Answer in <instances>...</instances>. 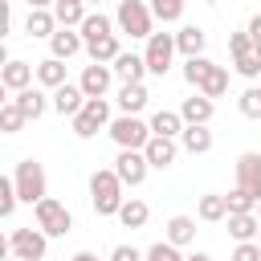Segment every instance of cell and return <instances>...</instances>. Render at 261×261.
Wrapping results in <instances>:
<instances>
[{
  "label": "cell",
  "mask_w": 261,
  "mask_h": 261,
  "mask_svg": "<svg viewBox=\"0 0 261 261\" xmlns=\"http://www.w3.org/2000/svg\"><path fill=\"white\" fill-rule=\"evenodd\" d=\"M90 204H94L98 216H118L126 196H122V179L114 175V167H98L90 175Z\"/></svg>",
  "instance_id": "obj_1"
},
{
  "label": "cell",
  "mask_w": 261,
  "mask_h": 261,
  "mask_svg": "<svg viewBox=\"0 0 261 261\" xmlns=\"http://www.w3.org/2000/svg\"><path fill=\"white\" fill-rule=\"evenodd\" d=\"M12 179H16V196H20L24 204H33V208L49 196V175H45V167H41L37 159H20V163L12 167Z\"/></svg>",
  "instance_id": "obj_2"
},
{
  "label": "cell",
  "mask_w": 261,
  "mask_h": 261,
  "mask_svg": "<svg viewBox=\"0 0 261 261\" xmlns=\"http://www.w3.org/2000/svg\"><path fill=\"white\" fill-rule=\"evenodd\" d=\"M114 24H118V33L147 41V37L155 33V12H151V4H143V0H118Z\"/></svg>",
  "instance_id": "obj_3"
},
{
  "label": "cell",
  "mask_w": 261,
  "mask_h": 261,
  "mask_svg": "<svg viewBox=\"0 0 261 261\" xmlns=\"http://www.w3.org/2000/svg\"><path fill=\"white\" fill-rule=\"evenodd\" d=\"M106 135L114 139L118 151H143V147L151 143V122H143L139 114H118V118L106 126Z\"/></svg>",
  "instance_id": "obj_4"
},
{
  "label": "cell",
  "mask_w": 261,
  "mask_h": 261,
  "mask_svg": "<svg viewBox=\"0 0 261 261\" xmlns=\"http://www.w3.org/2000/svg\"><path fill=\"white\" fill-rule=\"evenodd\" d=\"M110 122H114V114H110V102H106V98H86L82 114L69 118V126H73L77 139H94V135H98L102 126H110Z\"/></svg>",
  "instance_id": "obj_5"
},
{
  "label": "cell",
  "mask_w": 261,
  "mask_h": 261,
  "mask_svg": "<svg viewBox=\"0 0 261 261\" xmlns=\"http://www.w3.org/2000/svg\"><path fill=\"white\" fill-rule=\"evenodd\" d=\"M175 53H179V49H175V33H151V37H147V45H143L147 73L167 77V69H171V57H175Z\"/></svg>",
  "instance_id": "obj_6"
},
{
  "label": "cell",
  "mask_w": 261,
  "mask_h": 261,
  "mask_svg": "<svg viewBox=\"0 0 261 261\" xmlns=\"http://www.w3.org/2000/svg\"><path fill=\"white\" fill-rule=\"evenodd\" d=\"M33 216H37V228H41L45 237H65V232L73 228L69 208H65L61 200H53V196H45V200L33 208Z\"/></svg>",
  "instance_id": "obj_7"
},
{
  "label": "cell",
  "mask_w": 261,
  "mask_h": 261,
  "mask_svg": "<svg viewBox=\"0 0 261 261\" xmlns=\"http://www.w3.org/2000/svg\"><path fill=\"white\" fill-rule=\"evenodd\" d=\"M8 249H12V257H20V261H45V253H49V237L41 232V228H12L8 232Z\"/></svg>",
  "instance_id": "obj_8"
},
{
  "label": "cell",
  "mask_w": 261,
  "mask_h": 261,
  "mask_svg": "<svg viewBox=\"0 0 261 261\" xmlns=\"http://www.w3.org/2000/svg\"><path fill=\"white\" fill-rule=\"evenodd\" d=\"M147 171H151V163L143 151H118L114 155V175L122 179V188H139L147 179Z\"/></svg>",
  "instance_id": "obj_9"
},
{
  "label": "cell",
  "mask_w": 261,
  "mask_h": 261,
  "mask_svg": "<svg viewBox=\"0 0 261 261\" xmlns=\"http://www.w3.org/2000/svg\"><path fill=\"white\" fill-rule=\"evenodd\" d=\"M77 86H82V94H86V98H106V94H110V86H114V69H110V65L90 61V65L82 69Z\"/></svg>",
  "instance_id": "obj_10"
},
{
  "label": "cell",
  "mask_w": 261,
  "mask_h": 261,
  "mask_svg": "<svg viewBox=\"0 0 261 261\" xmlns=\"http://www.w3.org/2000/svg\"><path fill=\"white\" fill-rule=\"evenodd\" d=\"M237 188H245V192L261 204V155H257V151L237 155Z\"/></svg>",
  "instance_id": "obj_11"
},
{
  "label": "cell",
  "mask_w": 261,
  "mask_h": 261,
  "mask_svg": "<svg viewBox=\"0 0 261 261\" xmlns=\"http://www.w3.org/2000/svg\"><path fill=\"white\" fill-rule=\"evenodd\" d=\"M86 49V37L77 33V29H57L53 37H49V57H57V61H69V57H77Z\"/></svg>",
  "instance_id": "obj_12"
},
{
  "label": "cell",
  "mask_w": 261,
  "mask_h": 261,
  "mask_svg": "<svg viewBox=\"0 0 261 261\" xmlns=\"http://www.w3.org/2000/svg\"><path fill=\"white\" fill-rule=\"evenodd\" d=\"M143 155H147V163L155 171H167L175 163V155H179V143L175 139H163V135H151V143L143 147Z\"/></svg>",
  "instance_id": "obj_13"
},
{
  "label": "cell",
  "mask_w": 261,
  "mask_h": 261,
  "mask_svg": "<svg viewBox=\"0 0 261 261\" xmlns=\"http://www.w3.org/2000/svg\"><path fill=\"white\" fill-rule=\"evenodd\" d=\"M33 77H37V65H29V61H4V69H0V82H4V90H12V94H20V90H29L33 86Z\"/></svg>",
  "instance_id": "obj_14"
},
{
  "label": "cell",
  "mask_w": 261,
  "mask_h": 261,
  "mask_svg": "<svg viewBox=\"0 0 261 261\" xmlns=\"http://www.w3.org/2000/svg\"><path fill=\"white\" fill-rule=\"evenodd\" d=\"M82 106H86V94H82V86H77V82H65V86H57V90H53V110H57L61 118L82 114Z\"/></svg>",
  "instance_id": "obj_15"
},
{
  "label": "cell",
  "mask_w": 261,
  "mask_h": 261,
  "mask_svg": "<svg viewBox=\"0 0 261 261\" xmlns=\"http://www.w3.org/2000/svg\"><path fill=\"white\" fill-rule=\"evenodd\" d=\"M12 102L24 110V118L29 122H37L49 106H53V94H45V90H37V86H29V90H20V94H12Z\"/></svg>",
  "instance_id": "obj_16"
},
{
  "label": "cell",
  "mask_w": 261,
  "mask_h": 261,
  "mask_svg": "<svg viewBox=\"0 0 261 261\" xmlns=\"http://www.w3.org/2000/svg\"><path fill=\"white\" fill-rule=\"evenodd\" d=\"M212 110H216V106H212V98H204L200 90H196L192 98H184V102H179V114H184V122H188V126H208V122H212Z\"/></svg>",
  "instance_id": "obj_17"
},
{
  "label": "cell",
  "mask_w": 261,
  "mask_h": 261,
  "mask_svg": "<svg viewBox=\"0 0 261 261\" xmlns=\"http://www.w3.org/2000/svg\"><path fill=\"white\" fill-rule=\"evenodd\" d=\"M196 232H200V228H196V216H184V212L163 224V241H171L175 249H188V245L196 241Z\"/></svg>",
  "instance_id": "obj_18"
},
{
  "label": "cell",
  "mask_w": 261,
  "mask_h": 261,
  "mask_svg": "<svg viewBox=\"0 0 261 261\" xmlns=\"http://www.w3.org/2000/svg\"><path fill=\"white\" fill-rule=\"evenodd\" d=\"M61 24H57V16H53V8H29V16H24V33L29 37H53Z\"/></svg>",
  "instance_id": "obj_19"
},
{
  "label": "cell",
  "mask_w": 261,
  "mask_h": 261,
  "mask_svg": "<svg viewBox=\"0 0 261 261\" xmlns=\"http://www.w3.org/2000/svg\"><path fill=\"white\" fill-rule=\"evenodd\" d=\"M204 45H208V33H204L200 24H184V29L175 33V49H179L184 57H204Z\"/></svg>",
  "instance_id": "obj_20"
},
{
  "label": "cell",
  "mask_w": 261,
  "mask_h": 261,
  "mask_svg": "<svg viewBox=\"0 0 261 261\" xmlns=\"http://www.w3.org/2000/svg\"><path fill=\"white\" fill-rule=\"evenodd\" d=\"M147 102H151V94H147L143 82H122V86H118V110H122V114H139Z\"/></svg>",
  "instance_id": "obj_21"
},
{
  "label": "cell",
  "mask_w": 261,
  "mask_h": 261,
  "mask_svg": "<svg viewBox=\"0 0 261 261\" xmlns=\"http://www.w3.org/2000/svg\"><path fill=\"white\" fill-rule=\"evenodd\" d=\"M114 69V77H122V82H143L147 77V61H143V53H118V61L110 65Z\"/></svg>",
  "instance_id": "obj_22"
},
{
  "label": "cell",
  "mask_w": 261,
  "mask_h": 261,
  "mask_svg": "<svg viewBox=\"0 0 261 261\" xmlns=\"http://www.w3.org/2000/svg\"><path fill=\"white\" fill-rule=\"evenodd\" d=\"M184 114L179 110H155L151 114V135H163V139H179L184 135Z\"/></svg>",
  "instance_id": "obj_23"
},
{
  "label": "cell",
  "mask_w": 261,
  "mask_h": 261,
  "mask_svg": "<svg viewBox=\"0 0 261 261\" xmlns=\"http://www.w3.org/2000/svg\"><path fill=\"white\" fill-rule=\"evenodd\" d=\"M228 237L241 245V241H257L261 237V216L257 212H241V216H228Z\"/></svg>",
  "instance_id": "obj_24"
},
{
  "label": "cell",
  "mask_w": 261,
  "mask_h": 261,
  "mask_svg": "<svg viewBox=\"0 0 261 261\" xmlns=\"http://www.w3.org/2000/svg\"><path fill=\"white\" fill-rule=\"evenodd\" d=\"M53 16H57L61 29H82V20L90 12H86V0H57L53 4Z\"/></svg>",
  "instance_id": "obj_25"
},
{
  "label": "cell",
  "mask_w": 261,
  "mask_h": 261,
  "mask_svg": "<svg viewBox=\"0 0 261 261\" xmlns=\"http://www.w3.org/2000/svg\"><path fill=\"white\" fill-rule=\"evenodd\" d=\"M179 147H184L188 155H208V151H212V130H208V126H184Z\"/></svg>",
  "instance_id": "obj_26"
},
{
  "label": "cell",
  "mask_w": 261,
  "mask_h": 261,
  "mask_svg": "<svg viewBox=\"0 0 261 261\" xmlns=\"http://www.w3.org/2000/svg\"><path fill=\"white\" fill-rule=\"evenodd\" d=\"M196 216H200V220H208V224H216V220H228V200H224L220 192H208V196H200V204H196Z\"/></svg>",
  "instance_id": "obj_27"
},
{
  "label": "cell",
  "mask_w": 261,
  "mask_h": 261,
  "mask_svg": "<svg viewBox=\"0 0 261 261\" xmlns=\"http://www.w3.org/2000/svg\"><path fill=\"white\" fill-rule=\"evenodd\" d=\"M82 37H86V45L90 41H102V37H114V20L106 16V12H90L86 20H82V29H77Z\"/></svg>",
  "instance_id": "obj_28"
},
{
  "label": "cell",
  "mask_w": 261,
  "mask_h": 261,
  "mask_svg": "<svg viewBox=\"0 0 261 261\" xmlns=\"http://www.w3.org/2000/svg\"><path fill=\"white\" fill-rule=\"evenodd\" d=\"M86 53H90V61H98V65H114V61H118V53H122L118 33H114V37H102V41H90V45H86Z\"/></svg>",
  "instance_id": "obj_29"
},
{
  "label": "cell",
  "mask_w": 261,
  "mask_h": 261,
  "mask_svg": "<svg viewBox=\"0 0 261 261\" xmlns=\"http://www.w3.org/2000/svg\"><path fill=\"white\" fill-rule=\"evenodd\" d=\"M37 82L45 86V90H57V86H65L69 77H65V61H57V57H45V61H37Z\"/></svg>",
  "instance_id": "obj_30"
},
{
  "label": "cell",
  "mask_w": 261,
  "mask_h": 261,
  "mask_svg": "<svg viewBox=\"0 0 261 261\" xmlns=\"http://www.w3.org/2000/svg\"><path fill=\"white\" fill-rule=\"evenodd\" d=\"M212 69H216V61H212V57H188V61H184V82L200 90V86L208 82V73H212Z\"/></svg>",
  "instance_id": "obj_31"
},
{
  "label": "cell",
  "mask_w": 261,
  "mask_h": 261,
  "mask_svg": "<svg viewBox=\"0 0 261 261\" xmlns=\"http://www.w3.org/2000/svg\"><path fill=\"white\" fill-rule=\"evenodd\" d=\"M147 216H151V208H147L143 200H135V196H130V200L118 208V220H122V228H143V224H147Z\"/></svg>",
  "instance_id": "obj_32"
},
{
  "label": "cell",
  "mask_w": 261,
  "mask_h": 261,
  "mask_svg": "<svg viewBox=\"0 0 261 261\" xmlns=\"http://www.w3.org/2000/svg\"><path fill=\"white\" fill-rule=\"evenodd\" d=\"M24 122H29V118H24V110H20V106L8 98V102L0 106V130H4V135H16Z\"/></svg>",
  "instance_id": "obj_33"
},
{
  "label": "cell",
  "mask_w": 261,
  "mask_h": 261,
  "mask_svg": "<svg viewBox=\"0 0 261 261\" xmlns=\"http://www.w3.org/2000/svg\"><path fill=\"white\" fill-rule=\"evenodd\" d=\"M184 4H188V0H151V12H155V20L175 24V20L184 16Z\"/></svg>",
  "instance_id": "obj_34"
},
{
  "label": "cell",
  "mask_w": 261,
  "mask_h": 261,
  "mask_svg": "<svg viewBox=\"0 0 261 261\" xmlns=\"http://www.w3.org/2000/svg\"><path fill=\"white\" fill-rule=\"evenodd\" d=\"M200 94H204V98H220V94H228V69L216 65V69L208 73V82L200 86Z\"/></svg>",
  "instance_id": "obj_35"
},
{
  "label": "cell",
  "mask_w": 261,
  "mask_h": 261,
  "mask_svg": "<svg viewBox=\"0 0 261 261\" xmlns=\"http://www.w3.org/2000/svg\"><path fill=\"white\" fill-rule=\"evenodd\" d=\"M16 200H20V196H16V179L4 175V179H0V216H4V220L16 212Z\"/></svg>",
  "instance_id": "obj_36"
},
{
  "label": "cell",
  "mask_w": 261,
  "mask_h": 261,
  "mask_svg": "<svg viewBox=\"0 0 261 261\" xmlns=\"http://www.w3.org/2000/svg\"><path fill=\"white\" fill-rule=\"evenodd\" d=\"M224 200H228V216H241V212H257V200H253L245 188H232Z\"/></svg>",
  "instance_id": "obj_37"
},
{
  "label": "cell",
  "mask_w": 261,
  "mask_h": 261,
  "mask_svg": "<svg viewBox=\"0 0 261 261\" xmlns=\"http://www.w3.org/2000/svg\"><path fill=\"white\" fill-rule=\"evenodd\" d=\"M232 61H237V73H241V77H249V82L261 77V53H257V49H249V53H241V57H232Z\"/></svg>",
  "instance_id": "obj_38"
},
{
  "label": "cell",
  "mask_w": 261,
  "mask_h": 261,
  "mask_svg": "<svg viewBox=\"0 0 261 261\" xmlns=\"http://www.w3.org/2000/svg\"><path fill=\"white\" fill-rule=\"evenodd\" d=\"M237 106H241L245 118H261V86H249V90L237 98Z\"/></svg>",
  "instance_id": "obj_39"
},
{
  "label": "cell",
  "mask_w": 261,
  "mask_h": 261,
  "mask_svg": "<svg viewBox=\"0 0 261 261\" xmlns=\"http://www.w3.org/2000/svg\"><path fill=\"white\" fill-rule=\"evenodd\" d=\"M143 253H147V261H188L171 241H155V245H151V249H143Z\"/></svg>",
  "instance_id": "obj_40"
},
{
  "label": "cell",
  "mask_w": 261,
  "mask_h": 261,
  "mask_svg": "<svg viewBox=\"0 0 261 261\" xmlns=\"http://www.w3.org/2000/svg\"><path fill=\"white\" fill-rule=\"evenodd\" d=\"M228 261H261V241H241Z\"/></svg>",
  "instance_id": "obj_41"
},
{
  "label": "cell",
  "mask_w": 261,
  "mask_h": 261,
  "mask_svg": "<svg viewBox=\"0 0 261 261\" xmlns=\"http://www.w3.org/2000/svg\"><path fill=\"white\" fill-rule=\"evenodd\" d=\"M110 261H147V253L135 249V245H114L110 249Z\"/></svg>",
  "instance_id": "obj_42"
},
{
  "label": "cell",
  "mask_w": 261,
  "mask_h": 261,
  "mask_svg": "<svg viewBox=\"0 0 261 261\" xmlns=\"http://www.w3.org/2000/svg\"><path fill=\"white\" fill-rule=\"evenodd\" d=\"M249 49H253V37H249V29L228 37V53H232V57H241V53H249Z\"/></svg>",
  "instance_id": "obj_43"
},
{
  "label": "cell",
  "mask_w": 261,
  "mask_h": 261,
  "mask_svg": "<svg viewBox=\"0 0 261 261\" xmlns=\"http://www.w3.org/2000/svg\"><path fill=\"white\" fill-rule=\"evenodd\" d=\"M249 37H253V49H257V45H261V12L249 20Z\"/></svg>",
  "instance_id": "obj_44"
},
{
  "label": "cell",
  "mask_w": 261,
  "mask_h": 261,
  "mask_svg": "<svg viewBox=\"0 0 261 261\" xmlns=\"http://www.w3.org/2000/svg\"><path fill=\"white\" fill-rule=\"evenodd\" d=\"M69 261H98V253H90V249H82V253H73Z\"/></svg>",
  "instance_id": "obj_45"
},
{
  "label": "cell",
  "mask_w": 261,
  "mask_h": 261,
  "mask_svg": "<svg viewBox=\"0 0 261 261\" xmlns=\"http://www.w3.org/2000/svg\"><path fill=\"white\" fill-rule=\"evenodd\" d=\"M24 4H29V8H53L57 0H24Z\"/></svg>",
  "instance_id": "obj_46"
},
{
  "label": "cell",
  "mask_w": 261,
  "mask_h": 261,
  "mask_svg": "<svg viewBox=\"0 0 261 261\" xmlns=\"http://www.w3.org/2000/svg\"><path fill=\"white\" fill-rule=\"evenodd\" d=\"M188 261H212V257H208V253H200V249H196V253H188Z\"/></svg>",
  "instance_id": "obj_47"
},
{
  "label": "cell",
  "mask_w": 261,
  "mask_h": 261,
  "mask_svg": "<svg viewBox=\"0 0 261 261\" xmlns=\"http://www.w3.org/2000/svg\"><path fill=\"white\" fill-rule=\"evenodd\" d=\"M86 4H102V0H86Z\"/></svg>",
  "instance_id": "obj_48"
},
{
  "label": "cell",
  "mask_w": 261,
  "mask_h": 261,
  "mask_svg": "<svg viewBox=\"0 0 261 261\" xmlns=\"http://www.w3.org/2000/svg\"><path fill=\"white\" fill-rule=\"evenodd\" d=\"M257 216H261V204H257Z\"/></svg>",
  "instance_id": "obj_49"
},
{
  "label": "cell",
  "mask_w": 261,
  "mask_h": 261,
  "mask_svg": "<svg viewBox=\"0 0 261 261\" xmlns=\"http://www.w3.org/2000/svg\"><path fill=\"white\" fill-rule=\"evenodd\" d=\"M8 261H20V257H8Z\"/></svg>",
  "instance_id": "obj_50"
},
{
  "label": "cell",
  "mask_w": 261,
  "mask_h": 261,
  "mask_svg": "<svg viewBox=\"0 0 261 261\" xmlns=\"http://www.w3.org/2000/svg\"><path fill=\"white\" fill-rule=\"evenodd\" d=\"M257 53H261V45H257Z\"/></svg>",
  "instance_id": "obj_51"
},
{
  "label": "cell",
  "mask_w": 261,
  "mask_h": 261,
  "mask_svg": "<svg viewBox=\"0 0 261 261\" xmlns=\"http://www.w3.org/2000/svg\"><path fill=\"white\" fill-rule=\"evenodd\" d=\"M257 241H261V237H257Z\"/></svg>",
  "instance_id": "obj_52"
}]
</instances>
